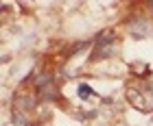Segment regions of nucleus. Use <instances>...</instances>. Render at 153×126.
Segmentation results:
<instances>
[{
  "mask_svg": "<svg viewBox=\"0 0 153 126\" xmlns=\"http://www.w3.org/2000/svg\"><path fill=\"white\" fill-rule=\"evenodd\" d=\"M79 94H81V96H88V94H92V89H90L88 85H81V87H79Z\"/></svg>",
  "mask_w": 153,
  "mask_h": 126,
  "instance_id": "nucleus-1",
  "label": "nucleus"
},
{
  "mask_svg": "<svg viewBox=\"0 0 153 126\" xmlns=\"http://www.w3.org/2000/svg\"><path fill=\"white\" fill-rule=\"evenodd\" d=\"M151 7H153V4H151Z\"/></svg>",
  "mask_w": 153,
  "mask_h": 126,
  "instance_id": "nucleus-2",
  "label": "nucleus"
}]
</instances>
